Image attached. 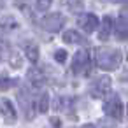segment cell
Returning a JSON list of instances; mask_svg holds the SVG:
<instances>
[{"mask_svg": "<svg viewBox=\"0 0 128 128\" xmlns=\"http://www.w3.org/2000/svg\"><path fill=\"white\" fill-rule=\"evenodd\" d=\"M53 0H35V4H37V9L39 11H46L49 6H51Z\"/></svg>", "mask_w": 128, "mask_h": 128, "instance_id": "5bb4252c", "label": "cell"}, {"mask_svg": "<svg viewBox=\"0 0 128 128\" xmlns=\"http://www.w3.org/2000/svg\"><path fill=\"white\" fill-rule=\"evenodd\" d=\"M112 18L110 16H104L102 18V26H100V34H98V39L100 40H107L110 37V32H112Z\"/></svg>", "mask_w": 128, "mask_h": 128, "instance_id": "9c48e42d", "label": "cell"}, {"mask_svg": "<svg viewBox=\"0 0 128 128\" xmlns=\"http://www.w3.org/2000/svg\"><path fill=\"white\" fill-rule=\"evenodd\" d=\"M88 65H90V54L88 51L81 49L74 54V62H72V72L74 74H82L88 70Z\"/></svg>", "mask_w": 128, "mask_h": 128, "instance_id": "8992f818", "label": "cell"}, {"mask_svg": "<svg viewBox=\"0 0 128 128\" xmlns=\"http://www.w3.org/2000/svg\"><path fill=\"white\" fill-rule=\"evenodd\" d=\"M54 60H56V62H60V63H63V62L67 60V51H63V49L56 51V53H54Z\"/></svg>", "mask_w": 128, "mask_h": 128, "instance_id": "9a60e30c", "label": "cell"}, {"mask_svg": "<svg viewBox=\"0 0 128 128\" xmlns=\"http://www.w3.org/2000/svg\"><path fill=\"white\" fill-rule=\"evenodd\" d=\"M74 2H77V4H81V2H82V0H74Z\"/></svg>", "mask_w": 128, "mask_h": 128, "instance_id": "ac0fdd59", "label": "cell"}, {"mask_svg": "<svg viewBox=\"0 0 128 128\" xmlns=\"http://www.w3.org/2000/svg\"><path fill=\"white\" fill-rule=\"evenodd\" d=\"M63 42H67V44H79V46H88V39L86 37H82L79 32H76V30H67L65 34H63Z\"/></svg>", "mask_w": 128, "mask_h": 128, "instance_id": "52a82bcc", "label": "cell"}, {"mask_svg": "<svg viewBox=\"0 0 128 128\" xmlns=\"http://www.w3.org/2000/svg\"><path fill=\"white\" fill-rule=\"evenodd\" d=\"M82 128H96L95 124H82Z\"/></svg>", "mask_w": 128, "mask_h": 128, "instance_id": "e0dca14e", "label": "cell"}, {"mask_svg": "<svg viewBox=\"0 0 128 128\" xmlns=\"http://www.w3.org/2000/svg\"><path fill=\"white\" fill-rule=\"evenodd\" d=\"M65 21H67V20H65L63 14H60V12H53V14L44 16L42 21H40V25H42V28L48 30V32H60V30L65 26Z\"/></svg>", "mask_w": 128, "mask_h": 128, "instance_id": "3957f363", "label": "cell"}, {"mask_svg": "<svg viewBox=\"0 0 128 128\" xmlns=\"http://www.w3.org/2000/svg\"><path fill=\"white\" fill-rule=\"evenodd\" d=\"M49 109V95L48 93H42L40 95V98H39V112H46Z\"/></svg>", "mask_w": 128, "mask_h": 128, "instance_id": "7c38bea8", "label": "cell"}, {"mask_svg": "<svg viewBox=\"0 0 128 128\" xmlns=\"http://www.w3.org/2000/svg\"><path fill=\"white\" fill-rule=\"evenodd\" d=\"M98 25H100V21L93 12H84V14H81L77 18V26L86 34H93L98 28Z\"/></svg>", "mask_w": 128, "mask_h": 128, "instance_id": "5b68a950", "label": "cell"}, {"mask_svg": "<svg viewBox=\"0 0 128 128\" xmlns=\"http://www.w3.org/2000/svg\"><path fill=\"white\" fill-rule=\"evenodd\" d=\"M110 2H112V4H124L126 0H110Z\"/></svg>", "mask_w": 128, "mask_h": 128, "instance_id": "2e32d148", "label": "cell"}, {"mask_svg": "<svg viewBox=\"0 0 128 128\" xmlns=\"http://www.w3.org/2000/svg\"><path fill=\"white\" fill-rule=\"evenodd\" d=\"M28 79H30V82H32L34 86H42V84H44V81H46V76H42V72H40V70L34 68V70H30V72H28Z\"/></svg>", "mask_w": 128, "mask_h": 128, "instance_id": "30bf717a", "label": "cell"}, {"mask_svg": "<svg viewBox=\"0 0 128 128\" xmlns=\"http://www.w3.org/2000/svg\"><path fill=\"white\" fill-rule=\"evenodd\" d=\"M96 54V62H98V67L102 70H116L123 60V54L121 51L118 49H110V48H96L95 51Z\"/></svg>", "mask_w": 128, "mask_h": 128, "instance_id": "6da1fadb", "label": "cell"}, {"mask_svg": "<svg viewBox=\"0 0 128 128\" xmlns=\"http://www.w3.org/2000/svg\"><path fill=\"white\" fill-rule=\"evenodd\" d=\"M25 53H26V58H28L32 63H35V62L39 60V48H37L35 44H26Z\"/></svg>", "mask_w": 128, "mask_h": 128, "instance_id": "8fae6325", "label": "cell"}, {"mask_svg": "<svg viewBox=\"0 0 128 128\" xmlns=\"http://www.w3.org/2000/svg\"><path fill=\"white\" fill-rule=\"evenodd\" d=\"M112 28L116 30V35H118L119 40L126 39V12L124 11H121V14L116 20V25H112Z\"/></svg>", "mask_w": 128, "mask_h": 128, "instance_id": "ba28073f", "label": "cell"}, {"mask_svg": "<svg viewBox=\"0 0 128 128\" xmlns=\"http://www.w3.org/2000/svg\"><path fill=\"white\" fill-rule=\"evenodd\" d=\"M104 112H105L109 118L116 119V121H121V119H123V104H121V100H119L118 95H112V96L104 104Z\"/></svg>", "mask_w": 128, "mask_h": 128, "instance_id": "277c9868", "label": "cell"}, {"mask_svg": "<svg viewBox=\"0 0 128 128\" xmlns=\"http://www.w3.org/2000/svg\"><path fill=\"white\" fill-rule=\"evenodd\" d=\"M11 86H14V81H12V79L0 77V91H2V90H7V88H11Z\"/></svg>", "mask_w": 128, "mask_h": 128, "instance_id": "4fadbf2b", "label": "cell"}, {"mask_svg": "<svg viewBox=\"0 0 128 128\" xmlns=\"http://www.w3.org/2000/svg\"><path fill=\"white\" fill-rule=\"evenodd\" d=\"M109 90H110V77L109 76H100V77L91 81L88 91L93 98H102L109 93Z\"/></svg>", "mask_w": 128, "mask_h": 128, "instance_id": "7a4b0ae2", "label": "cell"}]
</instances>
